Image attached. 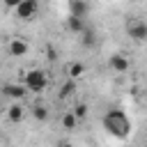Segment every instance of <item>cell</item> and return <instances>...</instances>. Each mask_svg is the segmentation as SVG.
Listing matches in <instances>:
<instances>
[{
	"label": "cell",
	"mask_w": 147,
	"mask_h": 147,
	"mask_svg": "<svg viewBox=\"0 0 147 147\" xmlns=\"http://www.w3.org/2000/svg\"><path fill=\"white\" fill-rule=\"evenodd\" d=\"M76 90H78V87H76V80H74V78H69L67 83H62V87H60V94H57V96H60V99H69V96H74V94H76Z\"/></svg>",
	"instance_id": "5bb4252c"
},
{
	"label": "cell",
	"mask_w": 147,
	"mask_h": 147,
	"mask_svg": "<svg viewBox=\"0 0 147 147\" xmlns=\"http://www.w3.org/2000/svg\"><path fill=\"white\" fill-rule=\"evenodd\" d=\"M2 2H5V7H7V9H14V7H16L21 0H2Z\"/></svg>",
	"instance_id": "e0dca14e"
},
{
	"label": "cell",
	"mask_w": 147,
	"mask_h": 147,
	"mask_svg": "<svg viewBox=\"0 0 147 147\" xmlns=\"http://www.w3.org/2000/svg\"><path fill=\"white\" fill-rule=\"evenodd\" d=\"M0 140H2V131H0Z\"/></svg>",
	"instance_id": "ac0fdd59"
},
{
	"label": "cell",
	"mask_w": 147,
	"mask_h": 147,
	"mask_svg": "<svg viewBox=\"0 0 147 147\" xmlns=\"http://www.w3.org/2000/svg\"><path fill=\"white\" fill-rule=\"evenodd\" d=\"M69 14L85 18V16L90 14V5H87L85 0H69Z\"/></svg>",
	"instance_id": "9c48e42d"
},
{
	"label": "cell",
	"mask_w": 147,
	"mask_h": 147,
	"mask_svg": "<svg viewBox=\"0 0 147 147\" xmlns=\"http://www.w3.org/2000/svg\"><path fill=\"white\" fill-rule=\"evenodd\" d=\"M25 94H28V87L21 85V83H5L0 87V96H7L11 101H23Z\"/></svg>",
	"instance_id": "5b68a950"
},
{
	"label": "cell",
	"mask_w": 147,
	"mask_h": 147,
	"mask_svg": "<svg viewBox=\"0 0 147 147\" xmlns=\"http://www.w3.org/2000/svg\"><path fill=\"white\" fill-rule=\"evenodd\" d=\"M5 115H7V119H9L11 124H18V122L25 117V108H23L21 101H11V103L7 106V110H5Z\"/></svg>",
	"instance_id": "ba28073f"
},
{
	"label": "cell",
	"mask_w": 147,
	"mask_h": 147,
	"mask_svg": "<svg viewBox=\"0 0 147 147\" xmlns=\"http://www.w3.org/2000/svg\"><path fill=\"white\" fill-rule=\"evenodd\" d=\"M71 110H74V115H76L78 119H85L90 108H87V103H83V101H80V103H74V108H71Z\"/></svg>",
	"instance_id": "2e32d148"
},
{
	"label": "cell",
	"mask_w": 147,
	"mask_h": 147,
	"mask_svg": "<svg viewBox=\"0 0 147 147\" xmlns=\"http://www.w3.org/2000/svg\"><path fill=\"white\" fill-rule=\"evenodd\" d=\"M23 85L28 92H44L48 87V74L44 69H28L23 71Z\"/></svg>",
	"instance_id": "7a4b0ae2"
},
{
	"label": "cell",
	"mask_w": 147,
	"mask_h": 147,
	"mask_svg": "<svg viewBox=\"0 0 147 147\" xmlns=\"http://www.w3.org/2000/svg\"><path fill=\"white\" fill-rule=\"evenodd\" d=\"M85 28H87V25H85V18L69 14V18H67V30H69V32H74V34H80Z\"/></svg>",
	"instance_id": "30bf717a"
},
{
	"label": "cell",
	"mask_w": 147,
	"mask_h": 147,
	"mask_svg": "<svg viewBox=\"0 0 147 147\" xmlns=\"http://www.w3.org/2000/svg\"><path fill=\"white\" fill-rule=\"evenodd\" d=\"M60 122H62V129H64V131H74V129L78 126V122H80V119L74 115V110H67V113L62 115V119H60Z\"/></svg>",
	"instance_id": "7c38bea8"
},
{
	"label": "cell",
	"mask_w": 147,
	"mask_h": 147,
	"mask_svg": "<svg viewBox=\"0 0 147 147\" xmlns=\"http://www.w3.org/2000/svg\"><path fill=\"white\" fill-rule=\"evenodd\" d=\"M103 129H106L108 133H113L115 138H126L129 131H131V122H129V117L124 115V110L113 108V110H108V113L103 115Z\"/></svg>",
	"instance_id": "6da1fadb"
},
{
	"label": "cell",
	"mask_w": 147,
	"mask_h": 147,
	"mask_svg": "<svg viewBox=\"0 0 147 147\" xmlns=\"http://www.w3.org/2000/svg\"><path fill=\"white\" fill-rule=\"evenodd\" d=\"M108 67L115 71V74H126L131 69V60L124 55V53H113L108 57Z\"/></svg>",
	"instance_id": "8992f818"
},
{
	"label": "cell",
	"mask_w": 147,
	"mask_h": 147,
	"mask_svg": "<svg viewBox=\"0 0 147 147\" xmlns=\"http://www.w3.org/2000/svg\"><path fill=\"white\" fill-rule=\"evenodd\" d=\"M124 28H126V34H129L131 41H136V44H145L147 41V21H142V18H129Z\"/></svg>",
	"instance_id": "3957f363"
},
{
	"label": "cell",
	"mask_w": 147,
	"mask_h": 147,
	"mask_svg": "<svg viewBox=\"0 0 147 147\" xmlns=\"http://www.w3.org/2000/svg\"><path fill=\"white\" fill-rule=\"evenodd\" d=\"M37 11H39V2L37 0H21L14 7V14H16L18 21H30V18L37 16Z\"/></svg>",
	"instance_id": "277c9868"
},
{
	"label": "cell",
	"mask_w": 147,
	"mask_h": 147,
	"mask_svg": "<svg viewBox=\"0 0 147 147\" xmlns=\"http://www.w3.org/2000/svg\"><path fill=\"white\" fill-rule=\"evenodd\" d=\"M28 41L25 39H21V37H14V39H9V44H7V53L11 55V57H21V55H28Z\"/></svg>",
	"instance_id": "52a82bcc"
},
{
	"label": "cell",
	"mask_w": 147,
	"mask_h": 147,
	"mask_svg": "<svg viewBox=\"0 0 147 147\" xmlns=\"http://www.w3.org/2000/svg\"><path fill=\"white\" fill-rule=\"evenodd\" d=\"M83 74H85V64H83V62H69V64H67V76H69V78L76 80V78H80Z\"/></svg>",
	"instance_id": "4fadbf2b"
},
{
	"label": "cell",
	"mask_w": 147,
	"mask_h": 147,
	"mask_svg": "<svg viewBox=\"0 0 147 147\" xmlns=\"http://www.w3.org/2000/svg\"><path fill=\"white\" fill-rule=\"evenodd\" d=\"M80 44H83V48H94L96 46V32L90 30V28H85L80 32Z\"/></svg>",
	"instance_id": "8fae6325"
},
{
	"label": "cell",
	"mask_w": 147,
	"mask_h": 147,
	"mask_svg": "<svg viewBox=\"0 0 147 147\" xmlns=\"http://www.w3.org/2000/svg\"><path fill=\"white\" fill-rule=\"evenodd\" d=\"M32 117H34L37 122H46V119H48V108H46L44 103H34V106H32Z\"/></svg>",
	"instance_id": "9a60e30c"
}]
</instances>
